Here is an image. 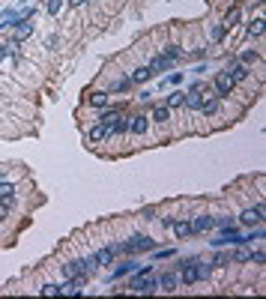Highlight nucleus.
Segmentation results:
<instances>
[{
  "instance_id": "31",
  "label": "nucleus",
  "mask_w": 266,
  "mask_h": 299,
  "mask_svg": "<svg viewBox=\"0 0 266 299\" xmlns=\"http://www.w3.org/2000/svg\"><path fill=\"white\" fill-rule=\"evenodd\" d=\"M0 197H6V201H15V183L3 180V183H0Z\"/></svg>"
},
{
  "instance_id": "21",
  "label": "nucleus",
  "mask_w": 266,
  "mask_h": 299,
  "mask_svg": "<svg viewBox=\"0 0 266 299\" xmlns=\"http://www.w3.org/2000/svg\"><path fill=\"white\" fill-rule=\"evenodd\" d=\"M129 78H132V84H147L153 78V72H150V66H138V69L129 72Z\"/></svg>"
},
{
  "instance_id": "9",
  "label": "nucleus",
  "mask_w": 266,
  "mask_h": 299,
  "mask_svg": "<svg viewBox=\"0 0 266 299\" xmlns=\"http://www.w3.org/2000/svg\"><path fill=\"white\" fill-rule=\"evenodd\" d=\"M33 30H36L33 18H27V21H21V24H15V27H12V36H9V39L21 45V42H27V39L33 36Z\"/></svg>"
},
{
  "instance_id": "4",
  "label": "nucleus",
  "mask_w": 266,
  "mask_h": 299,
  "mask_svg": "<svg viewBox=\"0 0 266 299\" xmlns=\"http://www.w3.org/2000/svg\"><path fill=\"white\" fill-rule=\"evenodd\" d=\"M203 96H207V84H203V81H195L192 87L186 90V102H182V108L197 111V108H200V102H203Z\"/></svg>"
},
{
  "instance_id": "8",
  "label": "nucleus",
  "mask_w": 266,
  "mask_h": 299,
  "mask_svg": "<svg viewBox=\"0 0 266 299\" xmlns=\"http://www.w3.org/2000/svg\"><path fill=\"white\" fill-rule=\"evenodd\" d=\"M224 72L231 75L236 84H245L251 78V66H245V63H239V60H228V66H224Z\"/></svg>"
},
{
  "instance_id": "35",
  "label": "nucleus",
  "mask_w": 266,
  "mask_h": 299,
  "mask_svg": "<svg viewBox=\"0 0 266 299\" xmlns=\"http://www.w3.org/2000/svg\"><path fill=\"white\" fill-rule=\"evenodd\" d=\"M39 293H42V296H60V284H42V287H39Z\"/></svg>"
},
{
  "instance_id": "7",
  "label": "nucleus",
  "mask_w": 266,
  "mask_h": 299,
  "mask_svg": "<svg viewBox=\"0 0 266 299\" xmlns=\"http://www.w3.org/2000/svg\"><path fill=\"white\" fill-rule=\"evenodd\" d=\"M150 117L147 114H129V135H135V138H144V135H150Z\"/></svg>"
},
{
  "instance_id": "11",
  "label": "nucleus",
  "mask_w": 266,
  "mask_h": 299,
  "mask_svg": "<svg viewBox=\"0 0 266 299\" xmlns=\"http://www.w3.org/2000/svg\"><path fill=\"white\" fill-rule=\"evenodd\" d=\"M87 105L96 108V111H102V108L111 105V93H108V90H93L87 96Z\"/></svg>"
},
{
  "instance_id": "28",
  "label": "nucleus",
  "mask_w": 266,
  "mask_h": 299,
  "mask_svg": "<svg viewBox=\"0 0 266 299\" xmlns=\"http://www.w3.org/2000/svg\"><path fill=\"white\" fill-rule=\"evenodd\" d=\"M182 102H186V93H182V90H174V93L168 96V102H165V105L174 111V108H182Z\"/></svg>"
},
{
  "instance_id": "22",
  "label": "nucleus",
  "mask_w": 266,
  "mask_h": 299,
  "mask_svg": "<svg viewBox=\"0 0 266 299\" xmlns=\"http://www.w3.org/2000/svg\"><path fill=\"white\" fill-rule=\"evenodd\" d=\"M239 21H242V9H239V6H231V9L224 12V21H221V24H224V27L231 30V27H236Z\"/></svg>"
},
{
  "instance_id": "20",
  "label": "nucleus",
  "mask_w": 266,
  "mask_h": 299,
  "mask_svg": "<svg viewBox=\"0 0 266 299\" xmlns=\"http://www.w3.org/2000/svg\"><path fill=\"white\" fill-rule=\"evenodd\" d=\"M179 287V272H165L159 275V290H177Z\"/></svg>"
},
{
  "instance_id": "23",
  "label": "nucleus",
  "mask_w": 266,
  "mask_h": 299,
  "mask_svg": "<svg viewBox=\"0 0 266 299\" xmlns=\"http://www.w3.org/2000/svg\"><path fill=\"white\" fill-rule=\"evenodd\" d=\"M18 48H21V45L12 42V39H9V42H3V45H0V63H3V60H9V57H18Z\"/></svg>"
},
{
  "instance_id": "34",
  "label": "nucleus",
  "mask_w": 266,
  "mask_h": 299,
  "mask_svg": "<svg viewBox=\"0 0 266 299\" xmlns=\"http://www.w3.org/2000/svg\"><path fill=\"white\" fill-rule=\"evenodd\" d=\"M213 222H215V228H233L236 225L233 215H213Z\"/></svg>"
},
{
  "instance_id": "6",
  "label": "nucleus",
  "mask_w": 266,
  "mask_h": 299,
  "mask_svg": "<svg viewBox=\"0 0 266 299\" xmlns=\"http://www.w3.org/2000/svg\"><path fill=\"white\" fill-rule=\"evenodd\" d=\"M213 87H215V96L218 99H228V96H233V90H236V81H233L228 72H215Z\"/></svg>"
},
{
  "instance_id": "33",
  "label": "nucleus",
  "mask_w": 266,
  "mask_h": 299,
  "mask_svg": "<svg viewBox=\"0 0 266 299\" xmlns=\"http://www.w3.org/2000/svg\"><path fill=\"white\" fill-rule=\"evenodd\" d=\"M231 33V30H228V27H224V24H215L213 27V33H210V39H213L215 45H218V42H224V36Z\"/></svg>"
},
{
  "instance_id": "27",
  "label": "nucleus",
  "mask_w": 266,
  "mask_h": 299,
  "mask_svg": "<svg viewBox=\"0 0 266 299\" xmlns=\"http://www.w3.org/2000/svg\"><path fill=\"white\" fill-rule=\"evenodd\" d=\"M161 57H168L171 63H177V60H182L186 54L179 51V45H165V48H161Z\"/></svg>"
},
{
  "instance_id": "26",
  "label": "nucleus",
  "mask_w": 266,
  "mask_h": 299,
  "mask_svg": "<svg viewBox=\"0 0 266 299\" xmlns=\"http://www.w3.org/2000/svg\"><path fill=\"white\" fill-rule=\"evenodd\" d=\"M177 257V248H153V264H161V261H174Z\"/></svg>"
},
{
  "instance_id": "36",
  "label": "nucleus",
  "mask_w": 266,
  "mask_h": 299,
  "mask_svg": "<svg viewBox=\"0 0 266 299\" xmlns=\"http://www.w3.org/2000/svg\"><path fill=\"white\" fill-rule=\"evenodd\" d=\"M182 78H186L182 72H171V75L165 78V84H168V87H179V84H182Z\"/></svg>"
},
{
  "instance_id": "30",
  "label": "nucleus",
  "mask_w": 266,
  "mask_h": 299,
  "mask_svg": "<svg viewBox=\"0 0 266 299\" xmlns=\"http://www.w3.org/2000/svg\"><path fill=\"white\" fill-rule=\"evenodd\" d=\"M132 87H135V84H132V78L126 75V78H120L117 84H111V87H108V93H126V90H132Z\"/></svg>"
},
{
  "instance_id": "29",
  "label": "nucleus",
  "mask_w": 266,
  "mask_h": 299,
  "mask_svg": "<svg viewBox=\"0 0 266 299\" xmlns=\"http://www.w3.org/2000/svg\"><path fill=\"white\" fill-rule=\"evenodd\" d=\"M257 60H260V51H254V48H245L239 54V63H245V66H254Z\"/></svg>"
},
{
  "instance_id": "14",
  "label": "nucleus",
  "mask_w": 266,
  "mask_h": 299,
  "mask_svg": "<svg viewBox=\"0 0 266 299\" xmlns=\"http://www.w3.org/2000/svg\"><path fill=\"white\" fill-rule=\"evenodd\" d=\"M87 141H90V144H105V141H111V132H108V126H102V123L90 126V129H87Z\"/></svg>"
},
{
  "instance_id": "18",
  "label": "nucleus",
  "mask_w": 266,
  "mask_h": 299,
  "mask_svg": "<svg viewBox=\"0 0 266 299\" xmlns=\"http://www.w3.org/2000/svg\"><path fill=\"white\" fill-rule=\"evenodd\" d=\"M171 230H174V236H177V240H186V236H195V233H192V222H189V218H174V225H171Z\"/></svg>"
},
{
  "instance_id": "24",
  "label": "nucleus",
  "mask_w": 266,
  "mask_h": 299,
  "mask_svg": "<svg viewBox=\"0 0 266 299\" xmlns=\"http://www.w3.org/2000/svg\"><path fill=\"white\" fill-rule=\"evenodd\" d=\"M228 257H231V264H251V251L245 246H239L233 254H228Z\"/></svg>"
},
{
  "instance_id": "12",
  "label": "nucleus",
  "mask_w": 266,
  "mask_h": 299,
  "mask_svg": "<svg viewBox=\"0 0 266 299\" xmlns=\"http://www.w3.org/2000/svg\"><path fill=\"white\" fill-rule=\"evenodd\" d=\"M213 228H215L213 215H207V212L192 215V233H207V230H213Z\"/></svg>"
},
{
  "instance_id": "17",
  "label": "nucleus",
  "mask_w": 266,
  "mask_h": 299,
  "mask_svg": "<svg viewBox=\"0 0 266 299\" xmlns=\"http://www.w3.org/2000/svg\"><path fill=\"white\" fill-rule=\"evenodd\" d=\"M147 117H150V123L165 126L168 120H171V108H168V105H153V111H150Z\"/></svg>"
},
{
  "instance_id": "43",
  "label": "nucleus",
  "mask_w": 266,
  "mask_h": 299,
  "mask_svg": "<svg viewBox=\"0 0 266 299\" xmlns=\"http://www.w3.org/2000/svg\"><path fill=\"white\" fill-rule=\"evenodd\" d=\"M254 3H263V0H254Z\"/></svg>"
},
{
  "instance_id": "42",
  "label": "nucleus",
  "mask_w": 266,
  "mask_h": 299,
  "mask_svg": "<svg viewBox=\"0 0 266 299\" xmlns=\"http://www.w3.org/2000/svg\"><path fill=\"white\" fill-rule=\"evenodd\" d=\"M66 3H69V6H75V9H78V6H84L87 0H66Z\"/></svg>"
},
{
  "instance_id": "13",
  "label": "nucleus",
  "mask_w": 266,
  "mask_h": 299,
  "mask_svg": "<svg viewBox=\"0 0 266 299\" xmlns=\"http://www.w3.org/2000/svg\"><path fill=\"white\" fill-rule=\"evenodd\" d=\"M93 261L102 266V269H108V266H114V264H117V254L111 251V246H102L99 251H93Z\"/></svg>"
},
{
  "instance_id": "15",
  "label": "nucleus",
  "mask_w": 266,
  "mask_h": 299,
  "mask_svg": "<svg viewBox=\"0 0 266 299\" xmlns=\"http://www.w3.org/2000/svg\"><path fill=\"white\" fill-rule=\"evenodd\" d=\"M75 266H78V275H93L96 269H99V264L93 261V254H84V257H75Z\"/></svg>"
},
{
  "instance_id": "2",
  "label": "nucleus",
  "mask_w": 266,
  "mask_h": 299,
  "mask_svg": "<svg viewBox=\"0 0 266 299\" xmlns=\"http://www.w3.org/2000/svg\"><path fill=\"white\" fill-rule=\"evenodd\" d=\"M200 257H197V254H192V257H182V261H179V284H182V287H192V284H197L200 282Z\"/></svg>"
},
{
  "instance_id": "5",
  "label": "nucleus",
  "mask_w": 266,
  "mask_h": 299,
  "mask_svg": "<svg viewBox=\"0 0 266 299\" xmlns=\"http://www.w3.org/2000/svg\"><path fill=\"white\" fill-rule=\"evenodd\" d=\"M263 215H266V207L257 204V207H245L239 212V225L242 228H254V225H263Z\"/></svg>"
},
{
  "instance_id": "44",
  "label": "nucleus",
  "mask_w": 266,
  "mask_h": 299,
  "mask_svg": "<svg viewBox=\"0 0 266 299\" xmlns=\"http://www.w3.org/2000/svg\"><path fill=\"white\" fill-rule=\"evenodd\" d=\"M0 225H3V218H0Z\"/></svg>"
},
{
  "instance_id": "32",
  "label": "nucleus",
  "mask_w": 266,
  "mask_h": 299,
  "mask_svg": "<svg viewBox=\"0 0 266 299\" xmlns=\"http://www.w3.org/2000/svg\"><path fill=\"white\" fill-rule=\"evenodd\" d=\"M60 275H63V282H66V278H75V275H78V266H75V261H66V264L60 266Z\"/></svg>"
},
{
  "instance_id": "10",
  "label": "nucleus",
  "mask_w": 266,
  "mask_h": 299,
  "mask_svg": "<svg viewBox=\"0 0 266 299\" xmlns=\"http://www.w3.org/2000/svg\"><path fill=\"white\" fill-rule=\"evenodd\" d=\"M221 102H224V99H218V96H203V102H200L197 111H200L203 117H215V114L221 111Z\"/></svg>"
},
{
  "instance_id": "41",
  "label": "nucleus",
  "mask_w": 266,
  "mask_h": 299,
  "mask_svg": "<svg viewBox=\"0 0 266 299\" xmlns=\"http://www.w3.org/2000/svg\"><path fill=\"white\" fill-rule=\"evenodd\" d=\"M138 102H153V93H150V90H141V93H138Z\"/></svg>"
},
{
  "instance_id": "19",
  "label": "nucleus",
  "mask_w": 266,
  "mask_h": 299,
  "mask_svg": "<svg viewBox=\"0 0 266 299\" xmlns=\"http://www.w3.org/2000/svg\"><path fill=\"white\" fill-rule=\"evenodd\" d=\"M263 30H266V21H263V15L251 18L249 24H245V33H249L251 39H257V36H263Z\"/></svg>"
},
{
  "instance_id": "25",
  "label": "nucleus",
  "mask_w": 266,
  "mask_h": 299,
  "mask_svg": "<svg viewBox=\"0 0 266 299\" xmlns=\"http://www.w3.org/2000/svg\"><path fill=\"white\" fill-rule=\"evenodd\" d=\"M171 66H174V63H171V60H168V57H153V60H150V72H153V75H156V72H165V69H171Z\"/></svg>"
},
{
  "instance_id": "39",
  "label": "nucleus",
  "mask_w": 266,
  "mask_h": 299,
  "mask_svg": "<svg viewBox=\"0 0 266 299\" xmlns=\"http://www.w3.org/2000/svg\"><path fill=\"white\" fill-rule=\"evenodd\" d=\"M57 42H60V36H57V33H51L48 39H45V48H51V51H54V48H57Z\"/></svg>"
},
{
  "instance_id": "40",
  "label": "nucleus",
  "mask_w": 266,
  "mask_h": 299,
  "mask_svg": "<svg viewBox=\"0 0 266 299\" xmlns=\"http://www.w3.org/2000/svg\"><path fill=\"white\" fill-rule=\"evenodd\" d=\"M251 264H266V254L263 251H251Z\"/></svg>"
},
{
  "instance_id": "37",
  "label": "nucleus",
  "mask_w": 266,
  "mask_h": 299,
  "mask_svg": "<svg viewBox=\"0 0 266 299\" xmlns=\"http://www.w3.org/2000/svg\"><path fill=\"white\" fill-rule=\"evenodd\" d=\"M60 9H63V0H48L45 3V12L48 15H60Z\"/></svg>"
},
{
  "instance_id": "1",
  "label": "nucleus",
  "mask_w": 266,
  "mask_h": 299,
  "mask_svg": "<svg viewBox=\"0 0 266 299\" xmlns=\"http://www.w3.org/2000/svg\"><path fill=\"white\" fill-rule=\"evenodd\" d=\"M156 246H159V240H156V236H147V233H135V236L123 240L126 257H135V254H147V251H153Z\"/></svg>"
},
{
  "instance_id": "16",
  "label": "nucleus",
  "mask_w": 266,
  "mask_h": 299,
  "mask_svg": "<svg viewBox=\"0 0 266 299\" xmlns=\"http://www.w3.org/2000/svg\"><path fill=\"white\" fill-rule=\"evenodd\" d=\"M138 266H141V264H135L132 257H129L126 264H117V266H114V272H111V282H117V278H126V275H132V272H135Z\"/></svg>"
},
{
  "instance_id": "3",
  "label": "nucleus",
  "mask_w": 266,
  "mask_h": 299,
  "mask_svg": "<svg viewBox=\"0 0 266 299\" xmlns=\"http://www.w3.org/2000/svg\"><path fill=\"white\" fill-rule=\"evenodd\" d=\"M210 246H213V248H221V246H245V236H242V233L236 230V225H233V228H221V233L210 240Z\"/></svg>"
},
{
  "instance_id": "38",
  "label": "nucleus",
  "mask_w": 266,
  "mask_h": 299,
  "mask_svg": "<svg viewBox=\"0 0 266 299\" xmlns=\"http://www.w3.org/2000/svg\"><path fill=\"white\" fill-rule=\"evenodd\" d=\"M228 264H231V257H228V254H221V251L213 257V266H228Z\"/></svg>"
}]
</instances>
